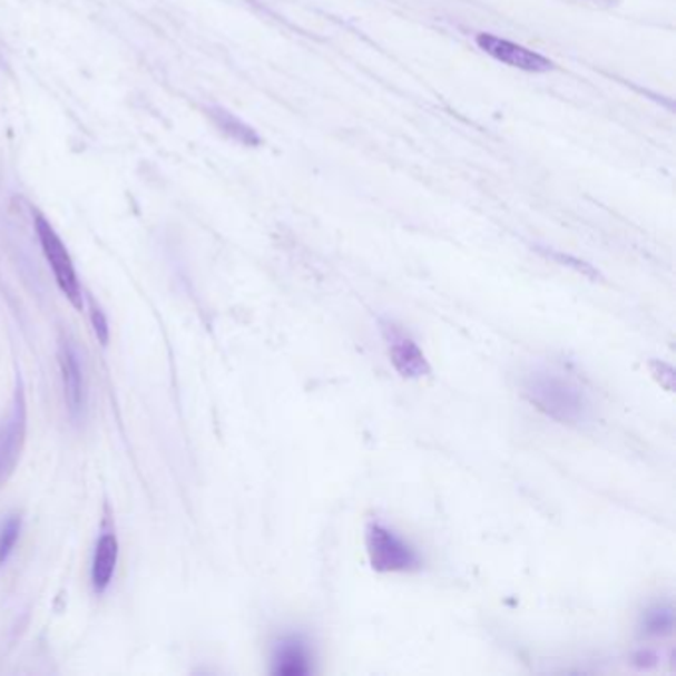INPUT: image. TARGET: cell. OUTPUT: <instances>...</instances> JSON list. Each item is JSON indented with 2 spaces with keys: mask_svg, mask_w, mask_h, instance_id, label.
<instances>
[{
  "mask_svg": "<svg viewBox=\"0 0 676 676\" xmlns=\"http://www.w3.org/2000/svg\"><path fill=\"white\" fill-rule=\"evenodd\" d=\"M119 543L116 533H101L100 540L96 543V553L91 561V584L98 594H104L108 589L116 566H118Z\"/></svg>",
  "mask_w": 676,
  "mask_h": 676,
  "instance_id": "obj_8",
  "label": "cell"
},
{
  "mask_svg": "<svg viewBox=\"0 0 676 676\" xmlns=\"http://www.w3.org/2000/svg\"><path fill=\"white\" fill-rule=\"evenodd\" d=\"M640 631L647 637H668L675 631V609L670 605H653L640 617Z\"/></svg>",
  "mask_w": 676,
  "mask_h": 676,
  "instance_id": "obj_11",
  "label": "cell"
},
{
  "mask_svg": "<svg viewBox=\"0 0 676 676\" xmlns=\"http://www.w3.org/2000/svg\"><path fill=\"white\" fill-rule=\"evenodd\" d=\"M548 256H551L553 261L561 262L564 266H571L574 271L579 272V274H584V276H587V278H599V272H597L591 264H587V262L584 261H577V258L569 256V254L548 253Z\"/></svg>",
  "mask_w": 676,
  "mask_h": 676,
  "instance_id": "obj_14",
  "label": "cell"
},
{
  "mask_svg": "<svg viewBox=\"0 0 676 676\" xmlns=\"http://www.w3.org/2000/svg\"><path fill=\"white\" fill-rule=\"evenodd\" d=\"M522 395L540 413L559 424L579 427L591 417V401L586 389L561 371L533 370L523 375Z\"/></svg>",
  "mask_w": 676,
  "mask_h": 676,
  "instance_id": "obj_1",
  "label": "cell"
},
{
  "mask_svg": "<svg viewBox=\"0 0 676 676\" xmlns=\"http://www.w3.org/2000/svg\"><path fill=\"white\" fill-rule=\"evenodd\" d=\"M208 116L213 119V124L225 134V136L235 139L238 144L248 145V147H256L261 145V137L254 131L253 127L246 126L243 119L236 118L235 114L226 111L223 108H210L208 109Z\"/></svg>",
  "mask_w": 676,
  "mask_h": 676,
  "instance_id": "obj_10",
  "label": "cell"
},
{
  "mask_svg": "<svg viewBox=\"0 0 676 676\" xmlns=\"http://www.w3.org/2000/svg\"><path fill=\"white\" fill-rule=\"evenodd\" d=\"M35 226H37L38 241L42 246L46 261L55 272L56 284L62 290L63 296L70 300V304L76 310H81L84 296H81L80 280H78V274L74 268L72 258L63 246L62 238L56 235L55 228L42 215H37Z\"/></svg>",
  "mask_w": 676,
  "mask_h": 676,
  "instance_id": "obj_3",
  "label": "cell"
},
{
  "mask_svg": "<svg viewBox=\"0 0 676 676\" xmlns=\"http://www.w3.org/2000/svg\"><path fill=\"white\" fill-rule=\"evenodd\" d=\"M477 45L482 52L492 56L498 62L508 63V66L523 70V72H550L553 68V63L546 56L528 50L523 46L515 45V42L504 40V38L488 35V32L477 35Z\"/></svg>",
  "mask_w": 676,
  "mask_h": 676,
  "instance_id": "obj_5",
  "label": "cell"
},
{
  "mask_svg": "<svg viewBox=\"0 0 676 676\" xmlns=\"http://www.w3.org/2000/svg\"><path fill=\"white\" fill-rule=\"evenodd\" d=\"M365 551L371 568L379 574H405L421 568V558L411 543L388 528L385 523L370 522L365 528Z\"/></svg>",
  "mask_w": 676,
  "mask_h": 676,
  "instance_id": "obj_2",
  "label": "cell"
},
{
  "mask_svg": "<svg viewBox=\"0 0 676 676\" xmlns=\"http://www.w3.org/2000/svg\"><path fill=\"white\" fill-rule=\"evenodd\" d=\"M90 317H91V325H94V332H96V337H98V342H100L101 345H108V342H109L108 317H106V314H104V312H101V307L96 306V304H94V302H91V304H90Z\"/></svg>",
  "mask_w": 676,
  "mask_h": 676,
  "instance_id": "obj_15",
  "label": "cell"
},
{
  "mask_svg": "<svg viewBox=\"0 0 676 676\" xmlns=\"http://www.w3.org/2000/svg\"><path fill=\"white\" fill-rule=\"evenodd\" d=\"M312 665H310V653H307L306 643L292 635L278 640L274 649V675L282 676H304L310 675Z\"/></svg>",
  "mask_w": 676,
  "mask_h": 676,
  "instance_id": "obj_7",
  "label": "cell"
},
{
  "mask_svg": "<svg viewBox=\"0 0 676 676\" xmlns=\"http://www.w3.org/2000/svg\"><path fill=\"white\" fill-rule=\"evenodd\" d=\"M649 371L660 388L668 391V393H675L676 371L668 363L658 360L649 361Z\"/></svg>",
  "mask_w": 676,
  "mask_h": 676,
  "instance_id": "obj_13",
  "label": "cell"
},
{
  "mask_svg": "<svg viewBox=\"0 0 676 676\" xmlns=\"http://www.w3.org/2000/svg\"><path fill=\"white\" fill-rule=\"evenodd\" d=\"M60 370H62L63 393L74 415L84 406V375H81L80 361L70 343H62L60 347Z\"/></svg>",
  "mask_w": 676,
  "mask_h": 676,
  "instance_id": "obj_9",
  "label": "cell"
},
{
  "mask_svg": "<svg viewBox=\"0 0 676 676\" xmlns=\"http://www.w3.org/2000/svg\"><path fill=\"white\" fill-rule=\"evenodd\" d=\"M385 337L389 343V357L401 378L421 379L431 373L427 355L411 337L389 327H385Z\"/></svg>",
  "mask_w": 676,
  "mask_h": 676,
  "instance_id": "obj_6",
  "label": "cell"
},
{
  "mask_svg": "<svg viewBox=\"0 0 676 676\" xmlns=\"http://www.w3.org/2000/svg\"><path fill=\"white\" fill-rule=\"evenodd\" d=\"M20 528H22V522H20L19 516H10L9 520L2 523V528H0V566H4V561L14 550L17 541H19Z\"/></svg>",
  "mask_w": 676,
  "mask_h": 676,
  "instance_id": "obj_12",
  "label": "cell"
},
{
  "mask_svg": "<svg viewBox=\"0 0 676 676\" xmlns=\"http://www.w3.org/2000/svg\"><path fill=\"white\" fill-rule=\"evenodd\" d=\"M27 441V399L22 383H17L9 417L0 424V487L12 477Z\"/></svg>",
  "mask_w": 676,
  "mask_h": 676,
  "instance_id": "obj_4",
  "label": "cell"
},
{
  "mask_svg": "<svg viewBox=\"0 0 676 676\" xmlns=\"http://www.w3.org/2000/svg\"><path fill=\"white\" fill-rule=\"evenodd\" d=\"M633 660L639 668H650L657 665V655L653 650H639Z\"/></svg>",
  "mask_w": 676,
  "mask_h": 676,
  "instance_id": "obj_16",
  "label": "cell"
}]
</instances>
